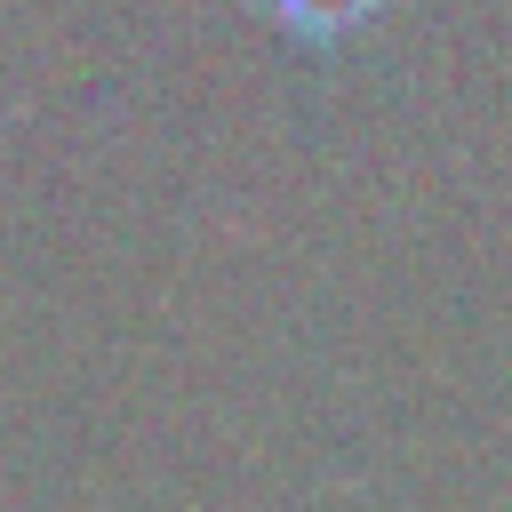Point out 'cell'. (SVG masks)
<instances>
[{
  "instance_id": "cell-1",
  "label": "cell",
  "mask_w": 512,
  "mask_h": 512,
  "mask_svg": "<svg viewBox=\"0 0 512 512\" xmlns=\"http://www.w3.org/2000/svg\"><path fill=\"white\" fill-rule=\"evenodd\" d=\"M288 32H304V40H344L352 24H368L384 0H264Z\"/></svg>"
}]
</instances>
